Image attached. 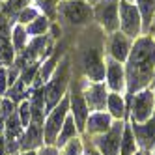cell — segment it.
Returning a JSON list of instances; mask_svg holds the SVG:
<instances>
[{
	"instance_id": "cell-1",
	"label": "cell",
	"mask_w": 155,
	"mask_h": 155,
	"mask_svg": "<svg viewBox=\"0 0 155 155\" xmlns=\"http://www.w3.org/2000/svg\"><path fill=\"white\" fill-rule=\"evenodd\" d=\"M155 75V41L150 36L137 38L125 62L127 94L133 95L138 90L148 88Z\"/></svg>"
},
{
	"instance_id": "cell-2",
	"label": "cell",
	"mask_w": 155,
	"mask_h": 155,
	"mask_svg": "<svg viewBox=\"0 0 155 155\" xmlns=\"http://www.w3.org/2000/svg\"><path fill=\"white\" fill-rule=\"evenodd\" d=\"M56 21L64 26H86L94 21V9L86 0H60Z\"/></svg>"
},
{
	"instance_id": "cell-3",
	"label": "cell",
	"mask_w": 155,
	"mask_h": 155,
	"mask_svg": "<svg viewBox=\"0 0 155 155\" xmlns=\"http://www.w3.org/2000/svg\"><path fill=\"white\" fill-rule=\"evenodd\" d=\"M69 90V58H64L58 62V68L51 77V81L43 86V95H45V110H52L62 99L68 95Z\"/></svg>"
},
{
	"instance_id": "cell-4",
	"label": "cell",
	"mask_w": 155,
	"mask_h": 155,
	"mask_svg": "<svg viewBox=\"0 0 155 155\" xmlns=\"http://www.w3.org/2000/svg\"><path fill=\"white\" fill-rule=\"evenodd\" d=\"M127 114L131 124H144L155 114V94L150 86L131 95Z\"/></svg>"
},
{
	"instance_id": "cell-5",
	"label": "cell",
	"mask_w": 155,
	"mask_h": 155,
	"mask_svg": "<svg viewBox=\"0 0 155 155\" xmlns=\"http://www.w3.org/2000/svg\"><path fill=\"white\" fill-rule=\"evenodd\" d=\"M92 9L94 21L103 32L112 34L120 30V0H95Z\"/></svg>"
},
{
	"instance_id": "cell-6",
	"label": "cell",
	"mask_w": 155,
	"mask_h": 155,
	"mask_svg": "<svg viewBox=\"0 0 155 155\" xmlns=\"http://www.w3.org/2000/svg\"><path fill=\"white\" fill-rule=\"evenodd\" d=\"M68 114H69V99L65 95L52 110H49V114L43 120V144L45 146H54Z\"/></svg>"
},
{
	"instance_id": "cell-7",
	"label": "cell",
	"mask_w": 155,
	"mask_h": 155,
	"mask_svg": "<svg viewBox=\"0 0 155 155\" xmlns=\"http://www.w3.org/2000/svg\"><path fill=\"white\" fill-rule=\"evenodd\" d=\"M81 68L90 82H105V60L101 45H86L81 54Z\"/></svg>"
},
{
	"instance_id": "cell-8",
	"label": "cell",
	"mask_w": 155,
	"mask_h": 155,
	"mask_svg": "<svg viewBox=\"0 0 155 155\" xmlns=\"http://www.w3.org/2000/svg\"><path fill=\"white\" fill-rule=\"evenodd\" d=\"M120 32L135 41L142 36V17L135 2L120 0Z\"/></svg>"
},
{
	"instance_id": "cell-9",
	"label": "cell",
	"mask_w": 155,
	"mask_h": 155,
	"mask_svg": "<svg viewBox=\"0 0 155 155\" xmlns=\"http://www.w3.org/2000/svg\"><path fill=\"white\" fill-rule=\"evenodd\" d=\"M124 127H125V120H114L110 129L99 137H94L90 144L101 155H120V140Z\"/></svg>"
},
{
	"instance_id": "cell-10",
	"label": "cell",
	"mask_w": 155,
	"mask_h": 155,
	"mask_svg": "<svg viewBox=\"0 0 155 155\" xmlns=\"http://www.w3.org/2000/svg\"><path fill=\"white\" fill-rule=\"evenodd\" d=\"M82 97L90 108V112H101L107 110V97H108V88L105 82H90L86 81L81 84Z\"/></svg>"
},
{
	"instance_id": "cell-11",
	"label": "cell",
	"mask_w": 155,
	"mask_h": 155,
	"mask_svg": "<svg viewBox=\"0 0 155 155\" xmlns=\"http://www.w3.org/2000/svg\"><path fill=\"white\" fill-rule=\"evenodd\" d=\"M105 84L108 92L125 94L127 92V79H125V65L112 58H105Z\"/></svg>"
},
{
	"instance_id": "cell-12",
	"label": "cell",
	"mask_w": 155,
	"mask_h": 155,
	"mask_svg": "<svg viewBox=\"0 0 155 155\" xmlns=\"http://www.w3.org/2000/svg\"><path fill=\"white\" fill-rule=\"evenodd\" d=\"M68 99H69V114L73 116L77 129H79V133L82 135V133H84V125H86V120H88V116H90V108H88L84 97H82L81 84H77L75 88H69Z\"/></svg>"
},
{
	"instance_id": "cell-13",
	"label": "cell",
	"mask_w": 155,
	"mask_h": 155,
	"mask_svg": "<svg viewBox=\"0 0 155 155\" xmlns=\"http://www.w3.org/2000/svg\"><path fill=\"white\" fill-rule=\"evenodd\" d=\"M25 135V127L19 120L17 110L6 118V129H4V138H6V148L8 155H19L21 153V140Z\"/></svg>"
},
{
	"instance_id": "cell-14",
	"label": "cell",
	"mask_w": 155,
	"mask_h": 155,
	"mask_svg": "<svg viewBox=\"0 0 155 155\" xmlns=\"http://www.w3.org/2000/svg\"><path fill=\"white\" fill-rule=\"evenodd\" d=\"M131 47H133V39L127 38L124 32H112L108 34V39H107V52H108V58H112L120 64H125L127 58H129V52H131Z\"/></svg>"
},
{
	"instance_id": "cell-15",
	"label": "cell",
	"mask_w": 155,
	"mask_h": 155,
	"mask_svg": "<svg viewBox=\"0 0 155 155\" xmlns=\"http://www.w3.org/2000/svg\"><path fill=\"white\" fill-rule=\"evenodd\" d=\"M12 21L0 15V68H9L15 62V51L12 45Z\"/></svg>"
},
{
	"instance_id": "cell-16",
	"label": "cell",
	"mask_w": 155,
	"mask_h": 155,
	"mask_svg": "<svg viewBox=\"0 0 155 155\" xmlns=\"http://www.w3.org/2000/svg\"><path fill=\"white\" fill-rule=\"evenodd\" d=\"M131 129L135 133L138 151L151 153L153 148H155V114L148 121H144V124H131Z\"/></svg>"
},
{
	"instance_id": "cell-17",
	"label": "cell",
	"mask_w": 155,
	"mask_h": 155,
	"mask_svg": "<svg viewBox=\"0 0 155 155\" xmlns=\"http://www.w3.org/2000/svg\"><path fill=\"white\" fill-rule=\"evenodd\" d=\"M112 124H114V120H112V116H110L107 110H101V112H90V116H88V120H86L82 135H88L90 138L99 137V135H103V133H107Z\"/></svg>"
},
{
	"instance_id": "cell-18",
	"label": "cell",
	"mask_w": 155,
	"mask_h": 155,
	"mask_svg": "<svg viewBox=\"0 0 155 155\" xmlns=\"http://www.w3.org/2000/svg\"><path fill=\"white\" fill-rule=\"evenodd\" d=\"M43 144V124L30 121V125L25 129L23 140H21V151H38Z\"/></svg>"
},
{
	"instance_id": "cell-19",
	"label": "cell",
	"mask_w": 155,
	"mask_h": 155,
	"mask_svg": "<svg viewBox=\"0 0 155 155\" xmlns=\"http://www.w3.org/2000/svg\"><path fill=\"white\" fill-rule=\"evenodd\" d=\"M107 112L112 116V120H125L127 118V105L121 94L108 92L107 97Z\"/></svg>"
},
{
	"instance_id": "cell-20",
	"label": "cell",
	"mask_w": 155,
	"mask_h": 155,
	"mask_svg": "<svg viewBox=\"0 0 155 155\" xmlns=\"http://www.w3.org/2000/svg\"><path fill=\"white\" fill-rule=\"evenodd\" d=\"M77 137H81V133H79V129H77V125H75L73 116L68 114V118H65L64 125H62V129H60V135H58L56 142H54V148L60 150V148H64L69 140H73V138H77Z\"/></svg>"
},
{
	"instance_id": "cell-21",
	"label": "cell",
	"mask_w": 155,
	"mask_h": 155,
	"mask_svg": "<svg viewBox=\"0 0 155 155\" xmlns=\"http://www.w3.org/2000/svg\"><path fill=\"white\" fill-rule=\"evenodd\" d=\"M137 153H138V144L135 138V133L131 129V124L125 121L121 140H120V155H137Z\"/></svg>"
},
{
	"instance_id": "cell-22",
	"label": "cell",
	"mask_w": 155,
	"mask_h": 155,
	"mask_svg": "<svg viewBox=\"0 0 155 155\" xmlns=\"http://www.w3.org/2000/svg\"><path fill=\"white\" fill-rule=\"evenodd\" d=\"M135 4L142 17V34H146L155 17V0H135Z\"/></svg>"
},
{
	"instance_id": "cell-23",
	"label": "cell",
	"mask_w": 155,
	"mask_h": 155,
	"mask_svg": "<svg viewBox=\"0 0 155 155\" xmlns=\"http://www.w3.org/2000/svg\"><path fill=\"white\" fill-rule=\"evenodd\" d=\"M28 41H30V36H28V32L23 25H13L12 26V45H13V51H15V56L17 54H21L26 45H28Z\"/></svg>"
},
{
	"instance_id": "cell-24",
	"label": "cell",
	"mask_w": 155,
	"mask_h": 155,
	"mask_svg": "<svg viewBox=\"0 0 155 155\" xmlns=\"http://www.w3.org/2000/svg\"><path fill=\"white\" fill-rule=\"evenodd\" d=\"M26 6H30V0H6V2H2V13L0 15L9 19L15 25V19H17L19 12H23Z\"/></svg>"
},
{
	"instance_id": "cell-25",
	"label": "cell",
	"mask_w": 155,
	"mask_h": 155,
	"mask_svg": "<svg viewBox=\"0 0 155 155\" xmlns=\"http://www.w3.org/2000/svg\"><path fill=\"white\" fill-rule=\"evenodd\" d=\"M30 94H32V86L28 88L23 81H19V79H17L12 86L8 88V94H6L4 97H9V99H12V101H13L15 105H19L21 101L28 99V97H30Z\"/></svg>"
},
{
	"instance_id": "cell-26",
	"label": "cell",
	"mask_w": 155,
	"mask_h": 155,
	"mask_svg": "<svg viewBox=\"0 0 155 155\" xmlns=\"http://www.w3.org/2000/svg\"><path fill=\"white\" fill-rule=\"evenodd\" d=\"M30 38H39V36H47V32L51 30V19H47L45 15H38L30 25L25 26Z\"/></svg>"
},
{
	"instance_id": "cell-27",
	"label": "cell",
	"mask_w": 155,
	"mask_h": 155,
	"mask_svg": "<svg viewBox=\"0 0 155 155\" xmlns=\"http://www.w3.org/2000/svg\"><path fill=\"white\" fill-rule=\"evenodd\" d=\"M34 2H36V8L39 9L41 15H45L51 21L56 19V8L60 4V0H34Z\"/></svg>"
},
{
	"instance_id": "cell-28",
	"label": "cell",
	"mask_w": 155,
	"mask_h": 155,
	"mask_svg": "<svg viewBox=\"0 0 155 155\" xmlns=\"http://www.w3.org/2000/svg\"><path fill=\"white\" fill-rule=\"evenodd\" d=\"M60 155H84V142L81 137L69 140L64 148H60Z\"/></svg>"
},
{
	"instance_id": "cell-29",
	"label": "cell",
	"mask_w": 155,
	"mask_h": 155,
	"mask_svg": "<svg viewBox=\"0 0 155 155\" xmlns=\"http://www.w3.org/2000/svg\"><path fill=\"white\" fill-rule=\"evenodd\" d=\"M38 15H41V13H39V9H38L36 6H26L23 12H19V15H17V19H15V23L26 26V25H30Z\"/></svg>"
},
{
	"instance_id": "cell-30",
	"label": "cell",
	"mask_w": 155,
	"mask_h": 155,
	"mask_svg": "<svg viewBox=\"0 0 155 155\" xmlns=\"http://www.w3.org/2000/svg\"><path fill=\"white\" fill-rule=\"evenodd\" d=\"M17 114H19V120H21V124H23V127L26 129V127L30 125V121H32V107H30V101H28V99H25V101L19 103Z\"/></svg>"
},
{
	"instance_id": "cell-31",
	"label": "cell",
	"mask_w": 155,
	"mask_h": 155,
	"mask_svg": "<svg viewBox=\"0 0 155 155\" xmlns=\"http://www.w3.org/2000/svg\"><path fill=\"white\" fill-rule=\"evenodd\" d=\"M17 107L19 105H15L9 97H2L0 99V118H8V116H12L15 110H17Z\"/></svg>"
},
{
	"instance_id": "cell-32",
	"label": "cell",
	"mask_w": 155,
	"mask_h": 155,
	"mask_svg": "<svg viewBox=\"0 0 155 155\" xmlns=\"http://www.w3.org/2000/svg\"><path fill=\"white\" fill-rule=\"evenodd\" d=\"M8 88H9V82H8V68H0V97H4L8 94Z\"/></svg>"
},
{
	"instance_id": "cell-33",
	"label": "cell",
	"mask_w": 155,
	"mask_h": 155,
	"mask_svg": "<svg viewBox=\"0 0 155 155\" xmlns=\"http://www.w3.org/2000/svg\"><path fill=\"white\" fill-rule=\"evenodd\" d=\"M38 155H60V150L54 146H41L38 150Z\"/></svg>"
},
{
	"instance_id": "cell-34",
	"label": "cell",
	"mask_w": 155,
	"mask_h": 155,
	"mask_svg": "<svg viewBox=\"0 0 155 155\" xmlns=\"http://www.w3.org/2000/svg\"><path fill=\"white\" fill-rule=\"evenodd\" d=\"M84 155H101V153H99V151L92 146V144H86V142H84Z\"/></svg>"
},
{
	"instance_id": "cell-35",
	"label": "cell",
	"mask_w": 155,
	"mask_h": 155,
	"mask_svg": "<svg viewBox=\"0 0 155 155\" xmlns=\"http://www.w3.org/2000/svg\"><path fill=\"white\" fill-rule=\"evenodd\" d=\"M0 155H8V148H6V138H4V135H0Z\"/></svg>"
},
{
	"instance_id": "cell-36",
	"label": "cell",
	"mask_w": 155,
	"mask_h": 155,
	"mask_svg": "<svg viewBox=\"0 0 155 155\" xmlns=\"http://www.w3.org/2000/svg\"><path fill=\"white\" fill-rule=\"evenodd\" d=\"M4 129H6V120L0 118V135H4Z\"/></svg>"
},
{
	"instance_id": "cell-37",
	"label": "cell",
	"mask_w": 155,
	"mask_h": 155,
	"mask_svg": "<svg viewBox=\"0 0 155 155\" xmlns=\"http://www.w3.org/2000/svg\"><path fill=\"white\" fill-rule=\"evenodd\" d=\"M19 155H38V151H21Z\"/></svg>"
},
{
	"instance_id": "cell-38",
	"label": "cell",
	"mask_w": 155,
	"mask_h": 155,
	"mask_svg": "<svg viewBox=\"0 0 155 155\" xmlns=\"http://www.w3.org/2000/svg\"><path fill=\"white\" fill-rule=\"evenodd\" d=\"M151 90H153V94H155V82H153V86H151Z\"/></svg>"
},
{
	"instance_id": "cell-39",
	"label": "cell",
	"mask_w": 155,
	"mask_h": 155,
	"mask_svg": "<svg viewBox=\"0 0 155 155\" xmlns=\"http://www.w3.org/2000/svg\"><path fill=\"white\" fill-rule=\"evenodd\" d=\"M151 155H155V148H153V151H151Z\"/></svg>"
},
{
	"instance_id": "cell-40",
	"label": "cell",
	"mask_w": 155,
	"mask_h": 155,
	"mask_svg": "<svg viewBox=\"0 0 155 155\" xmlns=\"http://www.w3.org/2000/svg\"><path fill=\"white\" fill-rule=\"evenodd\" d=\"M0 2H6V0H0Z\"/></svg>"
},
{
	"instance_id": "cell-41",
	"label": "cell",
	"mask_w": 155,
	"mask_h": 155,
	"mask_svg": "<svg viewBox=\"0 0 155 155\" xmlns=\"http://www.w3.org/2000/svg\"><path fill=\"white\" fill-rule=\"evenodd\" d=\"M0 99H2V97H0Z\"/></svg>"
}]
</instances>
